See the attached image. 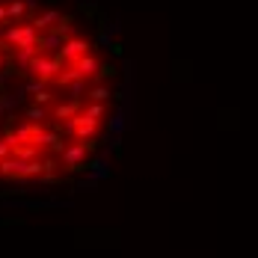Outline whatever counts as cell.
I'll return each mask as SVG.
<instances>
[{
	"label": "cell",
	"mask_w": 258,
	"mask_h": 258,
	"mask_svg": "<svg viewBox=\"0 0 258 258\" xmlns=\"http://www.w3.org/2000/svg\"><path fill=\"white\" fill-rule=\"evenodd\" d=\"M6 157H12V143L6 137H0V160H6Z\"/></svg>",
	"instance_id": "15"
},
{
	"label": "cell",
	"mask_w": 258,
	"mask_h": 258,
	"mask_svg": "<svg viewBox=\"0 0 258 258\" xmlns=\"http://www.w3.org/2000/svg\"><path fill=\"white\" fill-rule=\"evenodd\" d=\"M59 128H62V134H69L72 140H95L98 131H101V119H89V116L78 113L75 119L62 122Z\"/></svg>",
	"instance_id": "4"
},
{
	"label": "cell",
	"mask_w": 258,
	"mask_h": 258,
	"mask_svg": "<svg viewBox=\"0 0 258 258\" xmlns=\"http://www.w3.org/2000/svg\"><path fill=\"white\" fill-rule=\"evenodd\" d=\"M59 18H62V12H59V9H45L42 15H36V18H33V27H36L39 33H48V30H53V24H56Z\"/></svg>",
	"instance_id": "9"
},
{
	"label": "cell",
	"mask_w": 258,
	"mask_h": 258,
	"mask_svg": "<svg viewBox=\"0 0 258 258\" xmlns=\"http://www.w3.org/2000/svg\"><path fill=\"white\" fill-rule=\"evenodd\" d=\"M78 113H83V101H80V98H72V101H66V104L56 101L51 107V119H56L59 125H62V122H69V119H75Z\"/></svg>",
	"instance_id": "7"
},
{
	"label": "cell",
	"mask_w": 258,
	"mask_h": 258,
	"mask_svg": "<svg viewBox=\"0 0 258 258\" xmlns=\"http://www.w3.org/2000/svg\"><path fill=\"white\" fill-rule=\"evenodd\" d=\"M92 149H95V140H75V143H69L66 149H62V155H59V163H62V169H69V172H83V169H89V160H92Z\"/></svg>",
	"instance_id": "2"
},
{
	"label": "cell",
	"mask_w": 258,
	"mask_h": 258,
	"mask_svg": "<svg viewBox=\"0 0 258 258\" xmlns=\"http://www.w3.org/2000/svg\"><path fill=\"white\" fill-rule=\"evenodd\" d=\"M39 30L33 27V21H21V24H6V30L0 33V39L9 45V51L15 53V51H21V48H33L36 42H39Z\"/></svg>",
	"instance_id": "3"
},
{
	"label": "cell",
	"mask_w": 258,
	"mask_h": 258,
	"mask_svg": "<svg viewBox=\"0 0 258 258\" xmlns=\"http://www.w3.org/2000/svg\"><path fill=\"white\" fill-rule=\"evenodd\" d=\"M24 116L30 122H48V107H42V104H33V107H27Z\"/></svg>",
	"instance_id": "13"
},
{
	"label": "cell",
	"mask_w": 258,
	"mask_h": 258,
	"mask_svg": "<svg viewBox=\"0 0 258 258\" xmlns=\"http://www.w3.org/2000/svg\"><path fill=\"white\" fill-rule=\"evenodd\" d=\"M0 163H3V160H0Z\"/></svg>",
	"instance_id": "19"
},
{
	"label": "cell",
	"mask_w": 258,
	"mask_h": 258,
	"mask_svg": "<svg viewBox=\"0 0 258 258\" xmlns=\"http://www.w3.org/2000/svg\"><path fill=\"white\" fill-rule=\"evenodd\" d=\"M83 116H89V119H104V116H107V104L104 101L83 104Z\"/></svg>",
	"instance_id": "12"
},
{
	"label": "cell",
	"mask_w": 258,
	"mask_h": 258,
	"mask_svg": "<svg viewBox=\"0 0 258 258\" xmlns=\"http://www.w3.org/2000/svg\"><path fill=\"white\" fill-rule=\"evenodd\" d=\"M72 27H75V15L62 12V18H59V21L53 24V33H56L59 39H66V42H69V39H72Z\"/></svg>",
	"instance_id": "10"
},
{
	"label": "cell",
	"mask_w": 258,
	"mask_h": 258,
	"mask_svg": "<svg viewBox=\"0 0 258 258\" xmlns=\"http://www.w3.org/2000/svg\"><path fill=\"white\" fill-rule=\"evenodd\" d=\"M9 56H12V51H9V45L0 39V72H3V66L9 62Z\"/></svg>",
	"instance_id": "16"
},
{
	"label": "cell",
	"mask_w": 258,
	"mask_h": 258,
	"mask_svg": "<svg viewBox=\"0 0 258 258\" xmlns=\"http://www.w3.org/2000/svg\"><path fill=\"white\" fill-rule=\"evenodd\" d=\"M33 160H21V157H6L0 163V178L3 181H33Z\"/></svg>",
	"instance_id": "5"
},
{
	"label": "cell",
	"mask_w": 258,
	"mask_h": 258,
	"mask_svg": "<svg viewBox=\"0 0 258 258\" xmlns=\"http://www.w3.org/2000/svg\"><path fill=\"white\" fill-rule=\"evenodd\" d=\"M69 62L59 56V51L56 53H39L30 66H27V75L33 80H39L42 86H53V80L59 78V72L66 69Z\"/></svg>",
	"instance_id": "1"
},
{
	"label": "cell",
	"mask_w": 258,
	"mask_h": 258,
	"mask_svg": "<svg viewBox=\"0 0 258 258\" xmlns=\"http://www.w3.org/2000/svg\"><path fill=\"white\" fill-rule=\"evenodd\" d=\"M75 69H78V75L83 80H92L101 75V62H98V56L95 53H86V56H80L78 62H75Z\"/></svg>",
	"instance_id": "8"
},
{
	"label": "cell",
	"mask_w": 258,
	"mask_h": 258,
	"mask_svg": "<svg viewBox=\"0 0 258 258\" xmlns=\"http://www.w3.org/2000/svg\"><path fill=\"white\" fill-rule=\"evenodd\" d=\"M6 21H9V9L0 3V24H6Z\"/></svg>",
	"instance_id": "18"
},
{
	"label": "cell",
	"mask_w": 258,
	"mask_h": 258,
	"mask_svg": "<svg viewBox=\"0 0 258 258\" xmlns=\"http://www.w3.org/2000/svg\"><path fill=\"white\" fill-rule=\"evenodd\" d=\"M86 53H92V42H89L86 36H72V39L59 48V56H62L69 66H75L80 56H86Z\"/></svg>",
	"instance_id": "6"
},
{
	"label": "cell",
	"mask_w": 258,
	"mask_h": 258,
	"mask_svg": "<svg viewBox=\"0 0 258 258\" xmlns=\"http://www.w3.org/2000/svg\"><path fill=\"white\" fill-rule=\"evenodd\" d=\"M113 75H116L113 66H101V75H98V78H113Z\"/></svg>",
	"instance_id": "17"
},
{
	"label": "cell",
	"mask_w": 258,
	"mask_h": 258,
	"mask_svg": "<svg viewBox=\"0 0 258 258\" xmlns=\"http://www.w3.org/2000/svg\"><path fill=\"white\" fill-rule=\"evenodd\" d=\"M6 9H9V18H12L15 24H21V18L27 15V9H30V6H27L24 0H9V3H6Z\"/></svg>",
	"instance_id": "11"
},
{
	"label": "cell",
	"mask_w": 258,
	"mask_h": 258,
	"mask_svg": "<svg viewBox=\"0 0 258 258\" xmlns=\"http://www.w3.org/2000/svg\"><path fill=\"white\" fill-rule=\"evenodd\" d=\"M110 95H113V92H110V86H95V89H89V92H86V98H89V101H110Z\"/></svg>",
	"instance_id": "14"
}]
</instances>
